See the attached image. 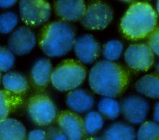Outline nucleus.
Segmentation results:
<instances>
[{"mask_svg": "<svg viewBox=\"0 0 159 140\" xmlns=\"http://www.w3.org/2000/svg\"><path fill=\"white\" fill-rule=\"evenodd\" d=\"M129 74L121 65L108 61L95 64L90 70L89 84L95 93L113 98L124 92L129 84Z\"/></svg>", "mask_w": 159, "mask_h": 140, "instance_id": "nucleus-1", "label": "nucleus"}, {"mask_svg": "<svg viewBox=\"0 0 159 140\" xmlns=\"http://www.w3.org/2000/svg\"><path fill=\"white\" fill-rule=\"evenodd\" d=\"M157 15L150 4L137 2L132 4L122 17L120 29L123 35L131 40L149 36L155 29Z\"/></svg>", "mask_w": 159, "mask_h": 140, "instance_id": "nucleus-2", "label": "nucleus"}, {"mask_svg": "<svg viewBox=\"0 0 159 140\" xmlns=\"http://www.w3.org/2000/svg\"><path fill=\"white\" fill-rule=\"evenodd\" d=\"M75 41L73 27L63 20L53 21L41 30L39 45L43 52L50 57H59L69 52Z\"/></svg>", "mask_w": 159, "mask_h": 140, "instance_id": "nucleus-3", "label": "nucleus"}, {"mask_svg": "<svg viewBox=\"0 0 159 140\" xmlns=\"http://www.w3.org/2000/svg\"><path fill=\"white\" fill-rule=\"evenodd\" d=\"M86 75V69L80 61L67 59L59 63L52 71L50 81L56 89L68 91L80 85Z\"/></svg>", "mask_w": 159, "mask_h": 140, "instance_id": "nucleus-4", "label": "nucleus"}, {"mask_svg": "<svg viewBox=\"0 0 159 140\" xmlns=\"http://www.w3.org/2000/svg\"><path fill=\"white\" fill-rule=\"evenodd\" d=\"M27 112L31 120L40 126L50 124L55 120L57 113L54 103L44 94H37L29 99Z\"/></svg>", "mask_w": 159, "mask_h": 140, "instance_id": "nucleus-5", "label": "nucleus"}, {"mask_svg": "<svg viewBox=\"0 0 159 140\" xmlns=\"http://www.w3.org/2000/svg\"><path fill=\"white\" fill-rule=\"evenodd\" d=\"M19 12L22 21L30 26H37L46 22L51 14L50 4L43 0H22Z\"/></svg>", "mask_w": 159, "mask_h": 140, "instance_id": "nucleus-6", "label": "nucleus"}, {"mask_svg": "<svg viewBox=\"0 0 159 140\" xmlns=\"http://www.w3.org/2000/svg\"><path fill=\"white\" fill-rule=\"evenodd\" d=\"M112 19V11L106 4L94 2L89 4L80 19L83 27L90 30H102L106 28Z\"/></svg>", "mask_w": 159, "mask_h": 140, "instance_id": "nucleus-7", "label": "nucleus"}, {"mask_svg": "<svg viewBox=\"0 0 159 140\" xmlns=\"http://www.w3.org/2000/svg\"><path fill=\"white\" fill-rule=\"evenodd\" d=\"M127 66L135 71H146L154 62L153 53L145 44L137 43L130 45L124 54Z\"/></svg>", "mask_w": 159, "mask_h": 140, "instance_id": "nucleus-8", "label": "nucleus"}, {"mask_svg": "<svg viewBox=\"0 0 159 140\" xmlns=\"http://www.w3.org/2000/svg\"><path fill=\"white\" fill-rule=\"evenodd\" d=\"M125 120L134 125L142 123L149 111V103L142 97L130 95L125 98L120 107Z\"/></svg>", "mask_w": 159, "mask_h": 140, "instance_id": "nucleus-9", "label": "nucleus"}, {"mask_svg": "<svg viewBox=\"0 0 159 140\" xmlns=\"http://www.w3.org/2000/svg\"><path fill=\"white\" fill-rule=\"evenodd\" d=\"M35 35L28 27L21 26L17 28L10 35L8 41V48L18 56L29 53L35 45Z\"/></svg>", "mask_w": 159, "mask_h": 140, "instance_id": "nucleus-10", "label": "nucleus"}, {"mask_svg": "<svg viewBox=\"0 0 159 140\" xmlns=\"http://www.w3.org/2000/svg\"><path fill=\"white\" fill-rule=\"evenodd\" d=\"M59 129L65 134L68 140H81L84 133L83 120L76 113L66 110L58 117Z\"/></svg>", "mask_w": 159, "mask_h": 140, "instance_id": "nucleus-11", "label": "nucleus"}, {"mask_svg": "<svg viewBox=\"0 0 159 140\" xmlns=\"http://www.w3.org/2000/svg\"><path fill=\"white\" fill-rule=\"evenodd\" d=\"M73 47L80 61L84 64L94 61L100 51L99 43L90 35H84L75 40Z\"/></svg>", "mask_w": 159, "mask_h": 140, "instance_id": "nucleus-12", "label": "nucleus"}, {"mask_svg": "<svg viewBox=\"0 0 159 140\" xmlns=\"http://www.w3.org/2000/svg\"><path fill=\"white\" fill-rule=\"evenodd\" d=\"M57 15L65 20L76 21L83 15L86 6L81 0H59L54 4Z\"/></svg>", "mask_w": 159, "mask_h": 140, "instance_id": "nucleus-13", "label": "nucleus"}, {"mask_svg": "<svg viewBox=\"0 0 159 140\" xmlns=\"http://www.w3.org/2000/svg\"><path fill=\"white\" fill-rule=\"evenodd\" d=\"M68 107L76 113H84L90 110L94 105L93 97L86 90L78 89L70 92L66 97Z\"/></svg>", "mask_w": 159, "mask_h": 140, "instance_id": "nucleus-14", "label": "nucleus"}, {"mask_svg": "<svg viewBox=\"0 0 159 140\" xmlns=\"http://www.w3.org/2000/svg\"><path fill=\"white\" fill-rule=\"evenodd\" d=\"M52 64L46 58H40L34 64L31 70V79L34 87L42 89L48 85L52 75Z\"/></svg>", "mask_w": 159, "mask_h": 140, "instance_id": "nucleus-15", "label": "nucleus"}, {"mask_svg": "<svg viewBox=\"0 0 159 140\" xmlns=\"http://www.w3.org/2000/svg\"><path fill=\"white\" fill-rule=\"evenodd\" d=\"M26 130L24 125L14 118L0 121V140H25Z\"/></svg>", "mask_w": 159, "mask_h": 140, "instance_id": "nucleus-16", "label": "nucleus"}, {"mask_svg": "<svg viewBox=\"0 0 159 140\" xmlns=\"http://www.w3.org/2000/svg\"><path fill=\"white\" fill-rule=\"evenodd\" d=\"M135 131L132 126L117 122L106 129L102 140H135Z\"/></svg>", "mask_w": 159, "mask_h": 140, "instance_id": "nucleus-17", "label": "nucleus"}, {"mask_svg": "<svg viewBox=\"0 0 159 140\" xmlns=\"http://www.w3.org/2000/svg\"><path fill=\"white\" fill-rule=\"evenodd\" d=\"M135 87L142 95L153 98H159V74L143 76L135 82Z\"/></svg>", "mask_w": 159, "mask_h": 140, "instance_id": "nucleus-18", "label": "nucleus"}, {"mask_svg": "<svg viewBox=\"0 0 159 140\" xmlns=\"http://www.w3.org/2000/svg\"><path fill=\"white\" fill-rule=\"evenodd\" d=\"M5 90L17 95H22L28 89V82L26 78L21 74L16 72L6 73L2 79Z\"/></svg>", "mask_w": 159, "mask_h": 140, "instance_id": "nucleus-19", "label": "nucleus"}, {"mask_svg": "<svg viewBox=\"0 0 159 140\" xmlns=\"http://www.w3.org/2000/svg\"><path fill=\"white\" fill-rule=\"evenodd\" d=\"M22 103L20 95H17L6 90H0V121L8 115Z\"/></svg>", "mask_w": 159, "mask_h": 140, "instance_id": "nucleus-20", "label": "nucleus"}, {"mask_svg": "<svg viewBox=\"0 0 159 140\" xmlns=\"http://www.w3.org/2000/svg\"><path fill=\"white\" fill-rule=\"evenodd\" d=\"M98 108L101 114L111 120L116 119L121 110L118 102L110 97L102 98L98 105Z\"/></svg>", "mask_w": 159, "mask_h": 140, "instance_id": "nucleus-21", "label": "nucleus"}, {"mask_svg": "<svg viewBox=\"0 0 159 140\" xmlns=\"http://www.w3.org/2000/svg\"><path fill=\"white\" fill-rule=\"evenodd\" d=\"M103 123V118L100 113L96 111L89 112L83 120L84 133L93 135L102 128Z\"/></svg>", "mask_w": 159, "mask_h": 140, "instance_id": "nucleus-22", "label": "nucleus"}, {"mask_svg": "<svg viewBox=\"0 0 159 140\" xmlns=\"http://www.w3.org/2000/svg\"><path fill=\"white\" fill-rule=\"evenodd\" d=\"M137 140H159V124L146 121L141 125L136 134Z\"/></svg>", "mask_w": 159, "mask_h": 140, "instance_id": "nucleus-23", "label": "nucleus"}, {"mask_svg": "<svg viewBox=\"0 0 159 140\" xmlns=\"http://www.w3.org/2000/svg\"><path fill=\"white\" fill-rule=\"evenodd\" d=\"M122 49L123 46L121 42L118 40H111L104 45L102 53L104 57L108 61H115L120 56Z\"/></svg>", "mask_w": 159, "mask_h": 140, "instance_id": "nucleus-24", "label": "nucleus"}, {"mask_svg": "<svg viewBox=\"0 0 159 140\" xmlns=\"http://www.w3.org/2000/svg\"><path fill=\"white\" fill-rule=\"evenodd\" d=\"M17 15L12 12L0 14V33L7 34L13 30L17 24Z\"/></svg>", "mask_w": 159, "mask_h": 140, "instance_id": "nucleus-25", "label": "nucleus"}, {"mask_svg": "<svg viewBox=\"0 0 159 140\" xmlns=\"http://www.w3.org/2000/svg\"><path fill=\"white\" fill-rule=\"evenodd\" d=\"M14 61L13 53L9 48L0 46V71L9 70L13 66Z\"/></svg>", "mask_w": 159, "mask_h": 140, "instance_id": "nucleus-26", "label": "nucleus"}, {"mask_svg": "<svg viewBox=\"0 0 159 140\" xmlns=\"http://www.w3.org/2000/svg\"><path fill=\"white\" fill-rule=\"evenodd\" d=\"M148 44L152 51L159 56V27L150 35Z\"/></svg>", "mask_w": 159, "mask_h": 140, "instance_id": "nucleus-27", "label": "nucleus"}, {"mask_svg": "<svg viewBox=\"0 0 159 140\" xmlns=\"http://www.w3.org/2000/svg\"><path fill=\"white\" fill-rule=\"evenodd\" d=\"M47 135L48 140H68L66 136L60 129L54 127L48 129Z\"/></svg>", "mask_w": 159, "mask_h": 140, "instance_id": "nucleus-28", "label": "nucleus"}, {"mask_svg": "<svg viewBox=\"0 0 159 140\" xmlns=\"http://www.w3.org/2000/svg\"><path fill=\"white\" fill-rule=\"evenodd\" d=\"M27 140H48L47 133L39 129L32 130L28 134Z\"/></svg>", "mask_w": 159, "mask_h": 140, "instance_id": "nucleus-29", "label": "nucleus"}, {"mask_svg": "<svg viewBox=\"0 0 159 140\" xmlns=\"http://www.w3.org/2000/svg\"><path fill=\"white\" fill-rule=\"evenodd\" d=\"M16 2L15 0H0V7L7 8L13 6Z\"/></svg>", "mask_w": 159, "mask_h": 140, "instance_id": "nucleus-30", "label": "nucleus"}, {"mask_svg": "<svg viewBox=\"0 0 159 140\" xmlns=\"http://www.w3.org/2000/svg\"><path fill=\"white\" fill-rule=\"evenodd\" d=\"M153 120L155 122L159 123V102H157L154 107L153 112Z\"/></svg>", "mask_w": 159, "mask_h": 140, "instance_id": "nucleus-31", "label": "nucleus"}, {"mask_svg": "<svg viewBox=\"0 0 159 140\" xmlns=\"http://www.w3.org/2000/svg\"><path fill=\"white\" fill-rule=\"evenodd\" d=\"M86 140H102V139L99 137H91L86 139Z\"/></svg>", "mask_w": 159, "mask_h": 140, "instance_id": "nucleus-32", "label": "nucleus"}, {"mask_svg": "<svg viewBox=\"0 0 159 140\" xmlns=\"http://www.w3.org/2000/svg\"><path fill=\"white\" fill-rule=\"evenodd\" d=\"M157 11L159 14V1H157Z\"/></svg>", "mask_w": 159, "mask_h": 140, "instance_id": "nucleus-33", "label": "nucleus"}, {"mask_svg": "<svg viewBox=\"0 0 159 140\" xmlns=\"http://www.w3.org/2000/svg\"><path fill=\"white\" fill-rule=\"evenodd\" d=\"M157 68H158V72H159V63L158 64V66H157Z\"/></svg>", "mask_w": 159, "mask_h": 140, "instance_id": "nucleus-34", "label": "nucleus"}, {"mask_svg": "<svg viewBox=\"0 0 159 140\" xmlns=\"http://www.w3.org/2000/svg\"><path fill=\"white\" fill-rule=\"evenodd\" d=\"M0 81H1V72H0Z\"/></svg>", "mask_w": 159, "mask_h": 140, "instance_id": "nucleus-35", "label": "nucleus"}]
</instances>
